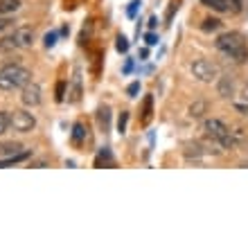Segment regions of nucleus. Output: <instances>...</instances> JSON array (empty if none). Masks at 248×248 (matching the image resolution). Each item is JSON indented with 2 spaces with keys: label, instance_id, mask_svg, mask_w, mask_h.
Returning <instances> with one entry per match:
<instances>
[{
  "label": "nucleus",
  "instance_id": "nucleus-1",
  "mask_svg": "<svg viewBox=\"0 0 248 248\" xmlns=\"http://www.w3.org/2000/svg\"><path fill=\"white\" fill-rule=\"evenodd\" d=\"M217 50L221 54H226L228 59L237 61V63H244L248 61V46H246V39L242 34L237 32H226L217 39Z\"/></svg>",
  "mask_w": 248,
  "mask_h": 248
},
{
  "label": "nucleus",
  "instance_id": "nucleus-2",
  "mask_svg": "<svg viewBox=\"0 0 248 248\" xmlns=\"http://www.w3.org/2000/svg\"><path fill=\"white\" fill-rule=\"evenodd\" d=\"M27 81H32V72L20 63H7L0 68V91H18Z\"/></svg>",
  "mask_w": 248,
  "mask_h": 248
},
{
  "label": "nucleus",
  "instance_id": "nucleus-3",
  "mask_svg": "<svg viewBox=\"0 0 248 248\" xmlns=\"http://www.w3.org/2000/svg\"><path fill=\"white\" fill-rule=\"evenodd\" d=\"M203 131H205V136H208V138H212L215 142L221 144L223 149H230V147L235 144L232 133H230V129L221 122V120H217V118L205 120V122H203Z\"/></svg>",
  "mask_w": 248,
  "mask_h": 248
},
{
  "label": "nucleus",
  "instance_id": "nucleus-4",
  "mask_svg": "<svg viewBox=\"0 0 248 248\" xmlns=\"http://www.w3.org/2000/svg\"><path fill=\"white\" fill-rule=\"evenodd\" d=\"M34 43V30L32 27H18L9 36L0 41V50H25Z\"/></svg>",
  "mask_w": 248,
  "mask_h": 248
},
{
  "label": "nucleus",
  "instance_id": "nucleus-5",
  "mask_svg": "<svg viewBox=\"0 0 248 248\" xmlns=\"http://www.w3.org/2000/svg\"><path fill=\"white\" fill-rule=\"evenodd\" d=\"M192 75H194L199 81L210 84V81H215V79L219 77V68H217L212 61H208V59H199V61L192 63Z\"/></svg>",
  "mask_w": 248,
  "mask_h": 248
},
{
  "label": "nucleus",
  "instance_id": "nucleus-6",
  "mask_svg": "<svg viewBox=\"0 0 248 248\" xmlns=\"http://www.w3.org/2000/svg\"><path fill=\"white\" fill-rule=\"evenodd\" d=\"M9 122H12L14 131H18V133H30V131H34V126H36V118H34L30 111H23V108L14 111L12 115H9Z\"/></svg>",
  "mask_w": 248,
  "mask_h": 248
},
{
  "label": "nucleus",
  "instance_id": "nucleus-7",
  "mask_svg": "<svg viewBox=\"0 0 248 248\" xmlns=\"http://www.w3.org/2000/svg\"><path fill=\"white\" fill-rule=\"evenodd\" d=\"M20 99H23V104L25 106H39L41 104V86L34 84V81H27V84L23 86V95H20Z\"/></svg>",
  "mask_w": 248,
  "mask_h": 248
},
{
  "label": "nucleus",
  "instance_id": "nucleus-8",
  "mask_svg": "<svg viewBox=\"0 0 248 248\" xmlns=\"http://www.w3.org/2000/svg\"><path fill=\"white\" fill-rule=\"evenodd\" d=\"M86 126L81 122H75V126H72V133H70V140L75 147H81V144L86 142V138H88V133H86Z\"/></svg>",
  "mask_w": 248,
  "mask_h": 248
},
{
  "label": "nucleus",
  "instance_id": "nucleus-9",
  "mask_svg": "<svg viewBox=\"0 0 248 248\" xmlns=\"http://www.w3.org/2000/svg\"><path fill=\"white\" fill-rule=\"evenodd\" d=\"M97 122L102 131H108V124H111V108L108 106H102L97 111Z\"/></svg>",
  "mask_w": 248,
  "mask_h": 248
},
{
  "label": "nucleus",
  "instance_id": "nucleus-10",
  "mask_svg": "<svg viewBox=\"0 0 248 248\" xmlns=\"http://www.w3.org/2000/svg\"><path fill=\"white\" fill-rule=\"evenodd\" d=\"M81 97V77H79V70H75V77H72V91H70V102H79Z\"/></svg>",
  "mask_w": 248,
  "mask_h": 248
},
{
  "label": "nucleus",
  "instance_id": "nucleus-11",
  "mask_svg": "<svg viewBox=\"0 0 248 248\" xmlns=\"http://www.w3.org/2000/svg\"><path fill=\"white\" fill-rule=\"evenodd\" d=\"M18 7H20V0H0V16L16 12Z\"/></svg>",
  "mask_w": 248,
  "mask_h": 248
},
{
  "label": "nucleus",
  "instance_id": "nucleus-12",
  "mask_svg": "<svg viewBox=\"0 0 248 248\" xmlns=\"http://www.w3.org/2000/svg\"><path fill=\"white\" fill-rule=\"evenodd\" d=\"M219 95L221 97H230L232 95V79L230 77H221V81H219Z\"/></svg>",
  "mask_w": 248,
  "mask_h": 248
},
{
  "label": "nucleus",
  "instance_id": "nucleus-13",
  "mask_svg": "<svg viewBox=\"0 0 248 248\" xmlns=\"http://www.w3.org/2000/svg\"><path fill=\"white\" fill-rule=\"evenodd\" d=\"M102 163L113 165V156H111V151H108V147H104V149L97 154V158H95V167H102Z\"/></svg>",
  "mask_w": 248,
  "mask_h": 248
},
{
  "label": "nucleus",
  "instance_id": "nucleus-14",
  "mask_svg": "<svg viewBox=\"0 0 248 248\" xmlns=\"http://www.w3.org/2000/svg\"><path fill=\"white\" fill-rule=\"evenodd\" d=\"M223 5H226V9L232 14H239L244 12V5H246V0H223Z\"/></svg>",
  "mask_w": 248,
  "mask_h": 248
},
{
  "label": "nucleus",
  "instance_id": "nucleus-15",
  "mask_svg": "<svg viewBox=\"0 0 248 248\" xmlns=\"http://www.w3.org/2000/svg\"><path fill=\"white\" fill-rule=\"evenodd\" d=\"M151 111H154V97L147 95V97H144V104H142V120L144 122L151 120Z\"/></svg>",
  "mask_w": 248,
  "mask_h": 248
},
{
  "label": "nucleus",
  "instance_id": "nucleus-16",
  "mask_svg": "<svg viewBox=\"0 0 248 248\" xmlns=\"http://www.w3.org/2000/svg\"><path fill=\"white\" fill-rule=\"evenodd\" d=\"M205 108H208V104L199 99V102H194V104L189 106V115H192V118H201L203 113H205Z\"/></svg>",
  "mask_w": 248,
  "mask_h": 248
},
{
  "label": "nucleus",
  "instance_id": "nucleus-17",
  "mask_svg": "<svg viewBox=\"0 0 248 248\" xmlns=\"http://www.w3.org/2000/svg\"><path fill=\"white\" fill-rule=\"evenodd\" d=\"M221 27V20L219 18H205L203 20V25H201V30L203 32H217Z\"/></svg>",
  "mask_w": 248,
  "mask_h": 248
},
{
  "label": "nucleus",
  "instance_id": "nucleus-18",
  "mask_svg": "<svg viewBox=\"0 0 248 248\" xmlns=\"http://www.w3.org/2000/svg\"><path fill=\"white\" fill-rule=\"evenodd\" d=\"M203 5L205 7H210V9H215V12H228V9H226V5H223V0H201Z\"/></svg>",
  "mask_w": 248,
  "mask_h": 248
},
{
  "label": "nucleus",
  "instance_id": "nucleus-19",
  "mask_svg": "<svg viewBox=\"0 0 248 248\" xmlns=\"http://www.w3.org/2000/svg\"><path fill=\"white\" fill-rule=\"evenodd\" d=\"M115 47H118V52H126V50H129V39H126V36H122V34H120L118 39H115Z\"/></svg>",
  "mask_w": 248,
  "mask_h": 248
},
{
  "label": "nucleus",
  "instance_id": "nucleus-20",
  "mask_svg": "<svg viewBox=\"0 0 248 248\" xmlns=\"http://www.w3.org/2000/svg\"><path fill=\"white\" fill-rule=\"evenodd\" d=\"M140 5H142L140 0H131L129 7H126V16H129V18H136V14H138V9H140Z\"/></svg>",
  "mask_w": 248,
  "mask_h": 248
},
{
  "label": "nucleus",
  "instance_id": "nucleus-21",
  "mask_svg": "<svg viewBox=\"0 0 248 248\" xmlns=\"http://www.w3.org/2000/svg\"><path fill=\"white\" fill-rule=\"evenodd\" d=\"M12 126V122H9V115H7L5 111H0V136L2 133H7V129Z\"/></svg>",
  "mask_w": 248,
  "mask_h": 248
},
{
  "label": "nucleus",
  "instance_id": "nucleus-22",
  "mask_svg": "<svg viewBox=\"0 0 248 248\" xmlns=\"http://www.w3.org/2000/svg\"><path fill=\"white\" fill-rule=\"evenodd\" d=\"M126 122H129V113H120V118H118V133L122 136L124 131H126Z\"/></svg>",
  "mask_w": 248,
  "mask_h": 248
},
{
  "label": "nucleus",
  "instance_id": "nucleus-23",
  "mask_svg": "<svg viewBox=\"0 0 248 248\" xmlns=\"http://www.w3.org/2000/svg\"><path fill=\"white\" fill-rule=\"evenodd\" d=\"M57 39H59V32H50V34H46V47H47V50L57 46Z\"/></svg>",
  "mask_w": 248,
  "mask_h": 248
},
{
  "label": "nucleus",
  "instance_id": "nucleus-24",
  "mask_svg": "<svg viewBox=\"0 0 248 248\" xmlns=\"http://www.w3.org/2000/svg\"><path fill=\"white\" fill-rule=\"evenodd\" d=\"M126 93H129V97H138V93H140V84H131L129 88H126Z\"/></svg>",
  "mask_w": 248,
  "mask_h": 248
},
{
  "label": "nucleus",
  "instance_id": "nucleus-25",
  "mask_svg": "<svg viewBox=\"0 0 248 248\" xmlns=\"http://www.w3.org/2000/svg\"><path fill=\"white\" fill-rule=\"evenodd\" d=\"M63 93H65V84L59 81V84H57V102H63Z\"/></svg>",
  "mask_w": 248,
  "mask_h": 248
},
{
  "label": "nucleus",
  "instance_id": "nucleus-26",
  "mask_svg": "<svg viewBox=\"0 0 248 248\" xmlns=\"http://www.w3.org/2000/svg\"><path fill=\"white\" fill-rule=\"evenodd\" d=\"M144 41H147V46H158V36L156 34H147V36H144Z\"/></svg>",
  "mask_w": 248,
  "mask_h": 248
},
{
  "label": "nucleus",
  "instance_id": "nucleus-27",
  "mask_svg": "<svg viewBox=\"0 0 248 248\" xmlns=\"http://www.w3.org/2000/svg\"><path fill=\"white\" fill-rule=\"evenodd\" d=\"M246 99H248V88H246ZM235 106L239 108V111L248 113V104H246V102H235Z\"/></svg>",
  "mask_w": 248,
  "mask_h": 248
},
{
  "label": "nucleus",
  "instance_id": "nucleus-28",
  "mask_svg": "<svg viewBox=\"0 0 248 248\" xmlns=\"http://www.w3.org/2000/svg\"><path fill=\"white\" fill-rule=\"evenodd\" d=\"M131 70H133V61H131V59H126V63H124L122 72H124V75H129V72H131Z\"/></svg>",
  "mask_w": 248,
  "mask_h": 248
},
{
  "label": "nucleus",
  "instance_id": "nucleus-29",
  "mask_svg": "<svg viewBox=\"0 0 248 248\" xmlns=\"http://www.w3.org/2000/svg\"><path fill=\"white\" fill-rule=\"evenodd\" d=\"M9 25H12V18H0V32H2V30H7Z\"/></svg>",
  "mask_w": 248,
  "mask_h": 248
},
{
  "label": "nucleus",
  "instance_id": "nucleus-30",
  "mask_svg": "<svg viewBox=\"0 0 248 248\" xmlns=\"http://www.w3.org/2000/svg\"><path fill=\"white\" fill-rule=\"evenodd\" d=\"M156 25H158V20L156 18H149V27H151V30H154Z\"/></svg>",
  "mask_w": 248,
  "mask_h": 248
}]
</instances>
